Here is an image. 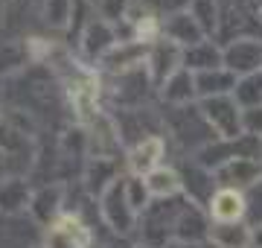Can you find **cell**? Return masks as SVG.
Masks as SVG:
<instances>
[{
	"instance_id": "1",
	"label": "cell",
	"mask_w": 262,
	"mask_h": 248,
	"mask_svg": "<svg viewBox=\"0 0 262 248\" xmlns=\"http://www.w3.org/2000/svg\"><path fill=\"white\" fill-rule=\"evenodd\" d=\"M204 117L210 120V129L219 132L222 137H242V129H245V117L239 114V108H236L227 96H213V99H207L204 102Z\"/></svg>"
},
{
	"instance_id": "2",
	"label": "cell",
	"mask_w": 262,
	"mask_h": 248,
	"mask_svg": "<svg viewBox=\"0 0 262 248\" xmlns=\"http://www.w3.org/2000/svg\"><path fill=\"white\" fill-rule=\"evenodd\" d=\"M245 199L242 193L236 190H219L213 196V204H210V213H213V219H219V225H233L239 216L245 213Z\"/></svg>"
},
{
	"instance_id": "3",
	"label": "cell",
	"mask_w": 262,
	"mask_h": 248,
	"mask_svg": "<svg viewBox=\"0 0 262 248\" xmlns=\"http://www.w3.org/2000/svg\"><path fill=\"white\" fill-rule=\"evenodd\" d=\"M88 242H91L88 228L79 225L76 219H70V216L58 222L53 228V237H50V248H88Z\"/></svg>"
},
{
	"instance_id": "4",
	"label": "cell",
	"mask_w": 262,
	"mask_h": 248,
	"mask_svg": "<svg viewBox=\"0 0 262 248\" xmlns=\"http://www.w3.org/2000/svg\"><path fill=\"white\" fill-rule=\"evenodd\" d=\"M227 65L233 67V70H239V73H251L262 65V50L259 44H253V41H236L233 47L225 53Z\"/></svg>"
},
{
	"instance_id": "5",
	"label": "cell",
	"mask_w": 262,
	"mask_h": 248,
	"mask_svg": "<svg viewBox=\"0 0 262 248\" xmlns=\"http://www.w3.org/2000/svg\"><path fill=\"white\" fill-rule=\"evenodd\" d=\"M262 175V170L256 167L253 158H230L227 167L222 170V178L227 184H253Z\"/></svg>"
},
{
	"instance_id": "6",
	"label": "cell",
	"mask_w": 262,
	"mask_h": 248,
	"mask_svg": "<svg viewBox=\"0 0 262 248\" xmlns=\"http://www.w3.org/2000/svg\"><path fill=\"white\" fill-rule=\"evenodd\" d=\"M160 155H163V140L160 137H146L143 143H137V149L131 152V167L137 172H149L158 167Z\"/></svg>"
},
{
	"instance_id": "7",
	"label": "cell",
	"mask_w": 262,
	"mask_h": 248,
	"mask_svg": "<svg viewBox=\"0 0 262 248\" xmlns=\"http://www.w3.org/2000/svg\"><path fill=\"white\" fill-rule=\"evenodd\" d=\"M201 38V24L192 15H175L169 20V41L172 44H192L195 47Z\"/></svg>"
},
{
	"instance_id": "8",
	"label": "cell",
	"mask_w": 262,
	"mask_h": 248,
	"mask_svg": "<svg viewBox=\"0 0 262 248\" xmlns=\"http://www.w3.org/2000/svg\"><path fill=\"white\" fill-rule=\"evenodd\" d=\"M117 196H120V187H114L108 196H105V213H108V219H111V225L117 231H128V225H131V204H128V196H122L120 201H117Z\"/></svg>"
},
{
	"instance_id": "9",
	"label": "cell",
	"mask_w": 262,
	"mask_h": 248,
	"mask_svg": "<svg viewBox=\"0 0 262 248\" xmlns=\"http://www.w3.org/2000/svg\"><path fill=\"white\" fill-rule=\"evenodd\" d=\"M213 242L219 248H248L251 234H248V228H242V225H215Z\"/></svg>"
},
{
	"instance_id": "10",
	"label": "cell",
	"mask_w": 262,
	"mask_h": 248,
	"mask_svg": "<svg viewBox=\"0 0 262 248\" xmlns=\"http://www.w3.org/2000/svg\"><path fill=\"white\" fill-rule=\"evenodd\" d=\"M195 91V79L189 76V73H175V76H169L166 88H163V96H166L169 102H187L189 96Z\"/></svg>"
},
{
	"instance_id": "11",
	"label": "cell",
	"mask_w": 262,
	"mask_h": 248,
	"mask_svg": "<svg viewBox=\"0 0 262 248\" xmlns=\"http://www.w3.org/2000/svg\"><path fill=\"white\" fill-rule=\"evenodd\" d=\"M187 65L189 67H201L204 73L219 70V50H215L213 44H195V47L187 53Z\"/></svg>"
},
{
	"instance_id": "12",
	"label": "cell",
	"mask_w": 262,
	"mask_h": 248,
	"mask_svg": "<svg viewBox=\"0 0 262 248\" xmlns=\"http://www.w3.org/2000/svg\"><path fill=\"white\" fill-rule=\"evenodd\" d=\"M178 61V50L175 44H158L155 53H151V67H155V76L163 79L166 73H172V67Z\"/></svg>"
},
{
	"instance_id": "13",
	"label": "cell",
	"mask_w": 262,
	"mask_h": 248,
	"mask_svg": "<svg viewBox=\"0 0 262 248\" xmlns=\"http://www.w3.org/2000/svg\"><path fill=\"white\" fill-rule=\"evenodd\" d=\"M195 85L201 88V94H213V96H222L227 91V88L233 85V76H227V73H222V70H210V73H201V76L195 79Z\"/></svg>"
},
{
	"instance_id": "14",
	"label": "cell",
	"mask_w": 262,
	"mask_h": 248,
	"mask_svg": "<svg viewBox=\"0 0 262 248\" xmlns=\"http://www.w3.org/2000/svg\"><path fill=\"white\" fill-rule=\"evenodd\" d=\"M146 187H149V193H155V196H169V193L178 190V175L172 170H155L149 175Z\"/></svg>"
},
{
	"instance_id": "15",
	"label": "cell",
	"mask_w": 262,
	"mask_h": 248,
	"mask_svg": "<svg viewBox=\"0 0 262 248\" xmlns=\"http://www.w3.org/2000/svg\"><path fill=\"white\" fill-rule=\"evenodd\" d=\"M236 99L248 108H256L262 102V76H245L242 85L236 88Z\"/></svg>"
},
{
	"instance_id": "16",
	"label": "cell",
	"mask_w": 262,
	"mask_h": 248,
	"mask_svg": "<svg viewBox=\"0 0 262 248\" xmlns=\"http://www.w3.org/2000/svg\"><path fill=\"white\" fill-rule=\"evenodd\" d=\"M108 44H111V32H108L105 24H94L88 29V35H84V50L88 53H102Z\"/></svg>"
},
{
	"instance_id": "17",
	"label": "cell",
	"mask_w": 262,
	"mask_h": 248,
	"mask_svg": "<svg viewBox=\"0 0 262 248\" xmlns=\"http://www.w3.org/2000/svg\"><path fill=\"white\" fill-rule=\"evenodd\" d=\"M189 15L201 24V29H213V24H215L213 0H192V12H189Z\"/></svg>"
},
{
	"instance_id": "18",
	"label": "cell",
	"mask_w": 262,
	"mask_h": 248,
	"mask_svg": "<svg viewBox=\"0 0 262 248\" xmlns=\"http://www.w3.org/2000/svg\"><path fill=\"white\" fill-rule=\"evenodd\" d=\"M178 225H181L178 234H181L184 239H187V237L195 239V237H201V234H204V222H201V216H198L192 208H189V213H184V219H181Z\"/></svg>"
},
{
	"instance_id": "19",
	"label": "cell",
	"mask_w": 262,
	"mask_h": 248,
	"mask_svg": "<svg viewBox=\"0 0 262 248\" xmlns=\"http://www.w3.org/2000/svg\"><path fill=\"white\" fill-rule=\"evenodd\" d=\"M245 132L262 134V105H256V108H251V111H245Z\"/></svg>"
},
{
	"instance_id": "20",
	"label": "cell",
	"mask_w": 262,
	"mask_h": 248,
	"mask_svg": "<svg viewBox=\"0 0 262 248\" xmlns=\"http://www.w3.org/2000/svg\"><path fill=\"white\" fill-rule=\"evenodd\" d=\"M125 6V0H102V12L108 18H117V12H122Z\"/></svg>"
},
{
	"instance_id": "21",
	"label": "cell",
	"mask_w": 262,
	"mask_h": 248,
	"mask_svg": "<svg viewBox=\"0 0 262 248\" xmlns=\"http://www.w3.org/2000/svg\"><path fill=\"white\" fill-rule=\"evenodd\" d=\"M253 242H256V248H262V228L256 231V237H253Z\"/></svg>"
},
{
	"instance_id": "22",
	"label": "cell",
	"mask_w": 262,
	"mask_h": 248,
	"mask_svg": "<svg viewBox=\"0 0 262 248\" xmlns=\"http://www.w3.org/2000/svg\"><path fill=\"white\" fill-rule=\"evenodd\" d=\"M259 149H262V143H259Z\"/></svg>"
}]
</instances>
